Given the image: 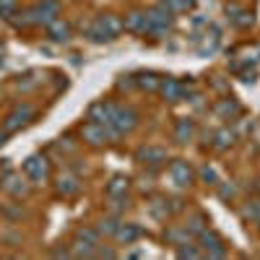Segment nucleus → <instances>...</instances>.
<instances>
[{
	"label": "nucleus",
	"mask_w": 260,
	"mask_h": 260,
	"mask_svg": "<svg viewBox=\"0 0 260 260\" xmlns=\"http://www.w3.org/2000/svg\"><path fill=\"white\" fill-rule=\"evenodd\" d=\"M138 112L133 110V107H115V115L110 120V127L112 130V136H127V133H133V130L138 127Z\"/></svg>",
	"instance_id": "1"
},
{
	"label": "nucleus",
	"mask_w": 260,
	"mask_h": 260,
	"mask_svg": "<svg viewBox=\"0 0 260 260\" xmlns=\"http://www.w3.org/2000/svg\"><path fill=\"white\" fill-rule=\"evenodd\" d=\"M24 175L29 177V182H34V185H42V182H47L50 180V175H52V167H50V159L45 156V154H31V156H26V161H24Z\"/></svg>",
	"instance_id": "2"
},
{
	"label": "nucleus",
	"mask_w": 260,
	"mask_h": 260,
	"mask_svg": "<svg viewBox=\"0 0 260 260\" xmlns=\"http://www.w3.org/2000/svg\"><path fill=\"white\" fill-rule=\"evenodd\" d=\"M146 16H148V34H159L161 37V34H167L172 26H175V13H172L164 3L148 8Z\"/></svg>",
	"instance_id": "3"
},
{
	"label": "nucleus",
	"mask_w": 260,
	"mask_h": 260,
	"mask_svg": "<svg viewBox=\"0 0 260 260\" xmlns=\"http://www.w3.org/2000/svg\"><path fill=\"white\" fill-rule=\"evenodd\" d=\"M78 133H81L83 143H89V146H94V148H102V146L110 143V138H115L112 130L107 127V125H99V122H91V120L83 122Z\"/></svg>",
	"instance_id": "4"
},
{
	"label": "nucleus",
	"mask_w": 260,
	"mask_h": 260,
	"mask_svg": "<svg viewBox=\"0 0 260 260\" xmlns=\"http://www.w3.org/2000/svg\"><path fill=\"white\" fill-rule=\"evenodd\" d=\"M0 187H3V192H8L13 201H21L29 195V177L21 175V172H6L3 180H0Z\"/></svg>",
	"instance_id": "5"
},
{
	"label": "nucleus",
	"mask_w": 260,
	"mask_h": 260,
	"mask_svg": "<svg viewBox=\"0 0 260 260\" xmlns=\"http://www.w3.org/2000/svg\"><path fill=\"white\" fill-rule=\"evenodd\" d=\"M34 115H37V110H34V107H31L29 102L18 104L16 110L6 117V122H3L6 133H18V130H24L29 122H34Z\"/></svg>",
	"instance_id": "6"
},
{
	"label": "nucleus",
	"mask_w": 260,
	"mask_h": 260,
	"mask_svg": "<svg viewBox=\"0 0 260 260\" xmlns=\"http://www.w3.org/2000/svg\"><path fill=\"white\" fill-rule=\"evenodd\" d=\"M198 240H201L203 255H208V257H224V255H226V245H224V240H221L216 232L203 229V232L198 234Z\"/></svg>",
	"instance_id": "7"
},
{
	"label": "nucleus",
	"mask_w": 260,
	"mask_h": 260,
	"mask_svg": "<svg viewBox=\"0 0 260 260\" xmlns=\"http://www.w3.org/2000/svg\"><path fill=\"white\" fill-rule=\"evenodd\" d=\"M169 177H172V182H175L177 187H190L195 182V172H192V167L187 161L177 159V161L169 164Z\"/></svg>",
	"instance_id": "8"
},
{
	"label": "nucleus",
	"mask_w": 260,
	"mask_h": 260,
	"mask_svg": "<svg viewBox=\"0 0 260 260\" xmlns=\"http://www.w3.org/2000/svg\"><path fill=\"white\" fill-rule=\"evenodd\" d=\"M55 192L60 195V198H76V195L81 192V180H78V175H71V172L60 175V177L55 180Z\"/></svg>",
	"instance_id": "9"
},
{
	"label": "nucleus",
	"mask_w": 260,
	"mask_h": 260,
	"mask_svg": "<svg viewBox=\"0 0 260 260\" xmlns=\"http://www.w3.org/2000/svg\"><path fill=\"white\" fill-rule=\"evenodd\" d=\"M122 24H125V31H130V34H138V37L148 34V16H146V11H130L122 18Z\"/></svg>",
	"instance_id": "10"
},
{
	"label": "nucleus",
	"mask_w": 260,
	"mask_h": 260,
	"mask_svg": "<svg viewBox=\"0 0 260 260\" xmlns=\"http://www.w3.org/2000/svg\"><path fill=\"white\" fill-rule=\"evenodd\" d=\"M115 107L117 104H112V102H94L91 107H89V120L91 122H99V125H110V120H112V115H115Z\"/></svg>",
	"instance_id": "11"
},
{
	"label": "nucleus",
	"mask_w": 260,
	"mask_h": 260,
	"mask_svg": "<svg viewBox=\"0 0 260 260\" xmlns=\"http://www.w3.org/2000/svg\"><path fill=\"white\" fill-rule=\"evenodd\" d=\"M45 29H47V37H50L52 42H57V45H65V42H71V37H73L71 24H68L65 18H55V21H50Z\"/></svg>",
	"instance_id": "12"
},
{
	"label": "nucleus",
	"mask_w": 260,
	"mask_h": 260,
	"mask_svg": "<svg viewBox=\"0 0 260 260\" xmlns=\"http://www.w3.org/2000/svg\"><path fill=\"white\" fill-rule=\"evenodd\" d=\"M159 94L167 102H180L185 96V83L177 81V78H161L159 81Z\"/></svg>",
	"instance_id": "13"
},
{
	"label": "nucleus",
	"mask_w": 260,
	"mask_h": 260,
	"mask_svg": "<svg viewBox=\"0 0 260 260\" xmlns=\"http://www.w3.org/2000/svg\"><path fill=\"white\" fill-rule=\"evenodd\" d=\"M138 161L146 164V167H159V164L167 161V151L159 148V146H143L138 151Z\"/></svg>",
	"instance_id": "14"
},
{
	"label": "nucleus",
	"mask_w": 260,
	"mask_h": 260,
	"mask_svg": "<svg viewBox=\"0 0 260 260\" xmlns=\"http://www.w3.org/2000/svg\"><path fill=\"white\" fill-rule=\"evenodd\" d=\"M96 18H99V24L104 26V31H107V37H110V39H117L125 31V24H122V18L117 13H102Z\"/></svg>",
	"instance_id": "15"
},
{
	"label": "nucleus",
	"mask_w": 260,
	"mask_h": 260,
	"mask_svg": "<svg viewBox=\"0 0 260 260\" xmlns=\"http://www.w3.org/2000/svg\"><path fill=\"white\" fill-rule=\"evenodd\" d=\"M226 18H229V24L237 26V29H247L252 24V16L242 6H226Z\"/></svg>",
	"instance_id": "16"
},
{
	"label": "nucleus",
	"mask_w": 260,
	"mask_h": 260,
	"mask_svg": "<svg viewBox=\"0 0 260 260\" xmlns=\"http://www.w3.org/2000/svg\"><path fill=\"white\" fill-rule=\"evenodd\" d=\"M172 136H175L177 143H187V141H192V138H195V122L187 120V117L177 120V122H175V130H172Z\"/></svg>",
	"instance_id": "17"
},
{
	"label": "nucleus",
	"mask_w": 260,
	"mask_h": 260,
	"mask_svg": "<svg viewBox=\"0 0 260 260\" xmlns=\"http://www.w3.org/2000/svg\"><path fill=\"white\" fill-rule=\"evenodd\" d=\"M99 237H102V234L96 232V226H81V229L76 232V242L91 247V250H99Z\"/></svg>",
	"instance_id": "18"
},
{
	"label": "nucleus",
	"mask_w": 260,
	"mask_h": 260,
	"mask_svg": "<svg viewBox=\"0 0 260 260\" xmlns=\"http://www.w3.org/2000/svg\"><path fill=\"white\" fill-rule=\"evenodd\" d=\"M127 185H130V180L122 177V175H117V177H112L110 182H107V195H110V198H115V201H125Z\"/></svg>",
	"instance_id": "19"
},
{
	"label": "nucleus",
	"mask_w": 260,
	"mask_h": 260,
	"mask_svg": "<svg viewBox=\"0 0 260 260\" xmlns=\"http://www.w3.org/2000/svg\"><path fill=\"white\" fill-rule=\"evenodd\" d=\"M213 112L219 115V117H224V120H234V117L240 115L242 110H240V104H237L234 99H221V102H216Z\"/></svg>",
	"instance_id": "20"
},
{
	"label": "nucleus",
	"mask_w": 260,
	"mask_h": 260,
	"mask_svg": "<svg viewBox=\"0 0 260 260\" xmlns=\"http://www.w3.org/2000/svg\"><path fill=\"white\" fill-rule=\"evenodd\" d=\"M138 237H141V226H136V224H120V229H117V234H115V240L130 245V242H136Z\"/></svg>",
	"instance_id": "21"
},
{
	"label": "nucleus",
	"mask_w": 260,
	"mask_h": 260,
	"mask_svg": "<svg viewBox=\"0 0 260 260\" xmlns=\"http://www.w3.org/2000/svg\"><path fill=\"white\" fill-rule=\"evenodd\" d=\"M159 76L156 73H151V71H146V73H138L136 76V83L141 86L143 91H159Z\"/></svg>",
	"instance_id": "22"
},
{
	"label": "nucleus",
	"mask_w": 260,
	"mask_h": 260,
	"mask_svg": "<svg viewBox=\"0 0 260 260\" xmlns=\"http://www.w3.org/2000/svg\"><path fill=\"white\" fill-rule=\"evenodd\" d=\"M117 229H120V219H117V216H104V219L99 221V226H96V232L104 234V237H115Z\"/></svg>",
	"instance_id": "23"
},
{
	"label": "nucleus",
	"mask_w": 260,
	"mask_h": 260,
	"mask_svg": "<svg viewBox=\"0 0 260 260\" xmlns=\"http://www.w3.org/2000/svg\"><path fill=\"white\" fill-rule=\"evenodd\" d=\"M164 240H169V245H187L190 242V232L187 229H167L164 232Z\"/></svg>",
	"instance_id": "24"
},
{
	"label": "nucleus",
	"mask_w": 260,
	"mask_h": 260,
	"mask_svg": "<svg viewBox=\"0 0 260 260\" xmlns=\"http://www.w3.org/2000/svg\"><path fill=\"white\" fill-rule=\"evenodd\" d=\"M18 13V0H0V18L11 21Z\"/></svg>",
	"instance_id": "25"
},
{
	"label": "nucleus",
	"mask_w": 260,
	"mask_h": 260,
	"mask_svg": "<svg viewBox=\"0 0 260 260\" xmlns=\"http://www.w3.org/2000/svg\"><path fill=\"white\" fill-rule=\"evenodd\" d=\"M164 6L172 11V13H185L195 6V0H164Z\"/></svg>",
	"instance_id": "26"
},
{
	"label": "nucleus",
	"mask_w": 260,
	"mask_h": 260,
	"mask_svg": "<svg viewBox=\"0 0 260 260\" xmlns=\"http://www.w3.org/2000/svg\"><path fill=\"white\" fill-rule=\"evenodd\" d=\"M234 143V133H229V130H219V133H216V148H229Z\"/></svg>",
	"instance_id": "27"
},
{
	"label": "nucleus",
	"mask_w": 260,
	"mask_h": 260,
	"mask_svg": "<svg viewBox=\"0 0 260 260\" xmlns=\"http://www.w3.org/2000/svg\"><path fill=\"white\" fill-rule=\"evenodd\" d=\"M201 177L206 180V185H219V175H216V169L208 167V164L201 169Z\"/></svg>",
	"instance_id": "28"
},
{
	"label": "nucleus",
	"mask_w": 260,
	"mask_h": 260,
	"mask_svg": "<svg viewBox=\"0 0 260 260\" xmlns=\"http://www.w3.org/2000/svg\"><path fill=\"white\" fill-rule=\"evenodd\" d=\"M203 255V250H198V247H185V245H180V250H177V257H201Z\"/></svg>",
	"instance_id": "29"
},
{
	"label": "nucleus",
	"mask_w": 260,
	"mask_h": 260,
	"mask_svg": "<svg viewBox=\"0 0 260 260\" xmlns=\"http://www.w3.org/2000/svg\"><path fill=\"white\" fill-rule=\"evenodd\" d=\"M219 195H221V198H234V195H237V187H234V185H224Z\"/></svg>",
	"instance_id": "30"
},
{
	"label": "nucleus",
	"mask_w": 260,
	"mask_h": 260,
	"mask_svg": "<svg viewBox=\"0 0 260 260\" xmlns=\"http://www.w3.org/2000/svg\"><path fill=\"white\" fill-rule=\"evenodd\" d=\"M6 136H8V133H6V127H3V130H0V146L6 143Z\"/></svg>",
	"instance_id": "31"
}]
</instances>
